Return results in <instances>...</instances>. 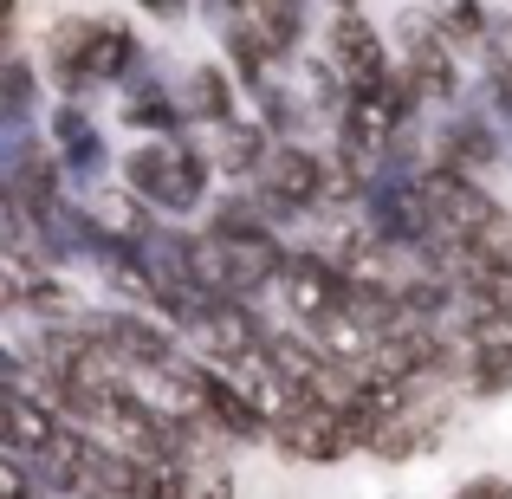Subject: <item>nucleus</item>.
I'll list each match as a JSON object with an SVG mask.
<instances>
[{"mask_svg":"<svg viewBox=\"0 0 512 499\" xmlns=\"http://www.w3.org/2000/svg\"><path fill=\"white\" fill-rule=\"evenodd\" d=\"M0 487H7V499H33V467L7 454V461H0Z\"/></svg>","mask_w":512,"mask_h":499,"instance_id":"nucleus-15","label":"nucleus"},{"mask_svg":"<svg viewBox=\"0 0 512 499\" xmlns=\"http://www.w3.org/2000/svg\"><path fill=\"white\" fill-rule=\"evenodd\" d=\"M52 150H59V163L65 169H72V175H85V182H91V175H98V150H104V137H98V124H91V117H85V104H52Z\"/></svg>","mask_w":512,"mask_h":499,"instance_id":"nucleus-9","label":"nucleus"},{"mask_svg":"<svg viewBox=\"0 0 512 499\" xmlns=\"http://www.w3.org/2000/svg\"><path fill=\"white\" fill-rule=\"evenodd\" d=\"M182 117L201 130H221L240 117V78L227 72V59H208L182 78Z\"/></svg>","mask_w":512,"mask_h":499,"instance_id":"nucleus-7","label":"nucleus"},{"mask_svg":"<svg viewBox=\"0 0 512 499\" xmlns=\"http://www.w3.org/2000/svg\"><path fill=\"white\" fill-rule=\"evenodd\" d=\"M208 182H214V163L188 137H143L137 150H124V188L143 195L163 221L208 208Z\"/></svg>","mask_w":512,"mask_h":499,"instance_id":"nucleus-2","label":"nucleus"},{"mask_svg":"<svg viewBox=\"0 0 512 499\" xmlns=\"http://www.w3.org/2000/svg\"><path fill=\"white\" fill-rule=\"evenodd\" d=\"M273 448L299 467H338L350 454H370V428L344 409H325V402H292L273 422Z\"/></svg>","mask_w":512,"mask_h":499,"instance_id":"nucleus-5","label":"nucleus"},{"mask_svg":"<svg viewBox=\"0 0 512 499\" xmlns=\"http://www.w3.org/2000/svg\"><path fill=\"white\" fill-rule=\"evenodd\" d=\"M124 124H130V130H143V137H182L188 117H182V98H175L163 78H143L137 98L124 104Z\"/></svg>","mask_w":512,"mask_h":499,"instance_id":"nucleus-10","label":"nucleus"},{"mask_svg":"<svg viewBox=\"0 0 512 499\" xmlns=\"http://www.w3.org/2000/svg\"><path fill=\"white\" fill-rule=\"evenodd\" d=\"M188 480H182V499H234V467L227 461H182Z\"/></svg>","mask_w":512,"mask_h":499,"instance_id":"nucleus-13","label":"nucleus"},{"mask_svg":"<svg viewBox=\"0 0 512 499\" xmlns=\"http://www.w3.org/2000/svg\"><path fill=\"white\" fill-rule=\"evenodd\" d=\"M448 499H512V480L506 474H474L467 487H454Z\"/></svg>","mask_w":512,"mask_h":499,"instance_id":"nucleus-14","label":"nucleus"},{"mask_svg":"<svg viewBox=\"0 0 512 499\" xmlns=\"http://www.w3.org/2000/svg\"><path fill=\"white\" fill-rule=\"evenodd\" d=\"M273 130L260 124V117H234V124L208 130V163L214 175H234V182H253V175L266 169V156H273Z\"/></svg>","mask_w":512,"mask_h":499,"instance_id":"nucleus-8","label":"nucleus"},{"mask_svg":"<svg viewBox=\"0 0 512 499\" xmlns=\"http://www.w3.org/2000/svg\"><path fill=\"white\" fill-rule=\"evenodd\" d=\"M318 59L338 72V85L350 98H370V91H383L389 78H396V52H389L383 26L363 7H331L325 13V52H318Z\"/></svg>","mask_w":512,"mask_h":499,"instance_id":"nucleus-4","label":"nucleus"},{"mask_svg":"<svg viewBox=\"0 0 512 499\" xmlns=\"http://www.w3.org/2000/svg\"><path fill=\"white\" fill-rule=\"evenodd\" d=\"M143 65V46L124 13H59L39 39V72L65 104H85L91 91L124 85Z\"/></svg>","mask_w":512,"mask_h":499,"instance_id":"nucleus-1","label":"nucleus"},{"mask_svg":"<svg viewBox=\"0 0 512 499\" xmlns=\"http://www.w3.org/2000/svg\"><path fill=\"white\" fill-rule=\"evenodd\" d=\"M247 20L260 26V39L292 65V59H299V46H305V26H312V13L292 7V0H247Z\"/></svg>","mask_w":512,"mask_h":499,"instance_id":"nucleus-11","label":"nucleus"},{"mask_svg":"<svg viewBox=\"0 0 512 499\" xmlns=\"http://www.w3.org/2000/svg\"><path fill=\"white\" fill-rule=\"evenodd\" d=\"M0 98H7V124L26 130V117H33V104H39V72H33V59H26L20 46H13L7 65H0Z\"/></svg>","mask_w":512,"mask_h":499,"instance_id":"nucleus-12","label":"nucleus"},{"mask_svg":"<svg viewBox=\"0 0 512 499\" xmlns=\"http://www.w3.org/2000/svg\"><path fill=\"white\" fill-rule=\"evenodd\" d=\"M396 78L409 85L415 104H454L461 98V78H467V59L441 39V26L422 13H402V39H396Z\"/></svg>","mask_w":512,"mask_h":499,"instance_id":"nucleus-6","label":"nucleus"},{"mask_svg":"<svg viewBox=\"0 0 512 499\" xmlns=\"http://www.w3.org/2000/svg\"><path fill=\"white\" fill-rule=\"evenodd\" d=\"M331 182H338V156H331V150H312V143H299V137H286V143H273L266 169L253 175V201H260L273 221H286V214L325 221Z\"/></svg>","mask_w":512,"mask_h":499,"instance_id":"nucleus-3","label":"nucleus"}]
</instances>
